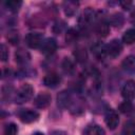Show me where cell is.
<instances>
[{
  "label": "cell",
  "instance_id": "cell-18",
  "mask_svg": "<svg viewBox=\"0 0 135 135\" xmlns=\"http://www.w3.org/2000/svg\"><path fill=\"white\" fill-rule=\"evenodd\" d=\"M77 6H78V2L75 1H66L63 3V8H64V13L68 16H73L76 11H77Z\"/></svg>",
  "mask_w": 135,
  "mask_h": 135
},
{
  "label": "cell",
  "instance_id": "cell-23",
  "mask_svg": "<svg viewBox=\"0 0 135 135\" xmlns=\"http://www.w3.org/2000/svg\"><path fill=\"white\" fill-rule=\"evenodd\" d=\"M74 55H75V58L77 59V61H79V62H84L88 58L85 49H83V47H77L74 52Z\"/></svg>",
  "mask_w": 135,
  "mask_h": 135
},
{
  "label": "cell",
  "instance_id": "cell-21",
  "mask_svg": "<svg viewBox=\"0 0 135 135\" xmlns=\"http://www.w3.org/2000/svg\"><path fill=\"white\" fill-rule=\"evenodd\" d=\"M122 41L127 44H132L135 42V28H129L124 32L122 36Z\"/></svg>",
  "mask_w": 135,
  "mask_h": 135
},
{
  "label": "cell",
  "instance_id": "cell-11",
  "mask_svg": "<svg viewBox=\"0 0 135 135\" xmlns=\"http://www.w3.org/2000/svg\"><path fill=\"white\" fill-rule=\"evenodd\" d=\"M51 103V95L47 93H40L38 94L34 99L35 107L39 109H45Z\"/></svg>",
  "mask_w": 135,
  "mask_h": 135
},
{
  "label": "cell",
  "instance_id": "cell-24",
  "mask_svg": "<svg viewBox=\"0 0 135 135\" xmlns=\"http://www.w3.org/2000/svg\"><path fill=\"white\" fill-rule=\"evenodd\" d=\"M78 39V33L74 30V28H70L66 32V36H65V40L68 43H74L76 40Z\"/></svg>",
  "mask_w": 135,
  "mask_h": 135
},
{
  "label": "cell",
  "instance_id": "cell-1",
  "mask_svg": "<svg viewBox=\"0 0 135 135\" xmlns=\"http://www.w3.org/2000/svg\"><path fill=\"white\" fill-rule=\"evenodd\" d=\"M33 93H34V90H33V86L31 84H28V83L22 84L17 90L15 97H14V100L16 103H19V104L24 103L33 97Z\"/></svg>",
  "mask_w": 135,
  "mask_h": 135
},
{
  "label": "cell",
  "instance_id": "cell-6",
  "mask_svg": "<svg viewBox=\"0 0 135 135\" xmlns=\"http://www.w3.org/2000/svg\"><path fill=\"white\" fill-rule=\"evenodd\" d=\"M105 123H107V126L110 130H115L117 128V126L119 123V117H118V114L114 110L110 109V110L107 111V113H105Z\"/></svg>",
  "mask_w": 135,
  "mask_h": 135
},
{
  "label": "cell",
  "instance_id": "cell-8",
  "mask_svg": "<svg viewBox=\"0 0 135 135\" xmlns=\"http://www.w3.org/2000/svg\"><path fill=\"white\" fill-rule=\"evenodd\" d=\"M56 49H57V42H56V40L54 38H47V39H45L43 41L41 47H40L41 53L44 54V55H46V56L54 54L55 51H56Z\"/></svg>",
  "mask_w": 135,
  "mask_h": 135
},
{
  "label": "cell",
  "instance_id": "cell-26",
  "mask_svg": "<svg viewBox=\"0 0 135 135\" xmlns=\"http://www.w3.org/2000/svg\"><path fill=\"white\" fill-rule=\"evenodd\" d=\"M0 56H1V60L2 61H6L7 58H8V50H7V47H6L5 44H1Z\"/></svg>",
  "mask_w": 135,
  "mask_h": 135
},
{
  "label": "cell",
  "instance_id": "cell-14",
  "mask_svg": "<svg viewBox=\"0 0 135 135\" xmlns=\"http://www.w3.org/2000/svg\"><path fill=\"white\" fill-rule=\"evenodd\" d=\"M15 59L19 64H27L31 60V55L27 51L20 47L15 53Z\"/></svg>",
  "mask_w": 135,
  "mask_h": 135
},
{
  "label": "cell",
  "instance_id": "cell-9",
  "mask_svg": "<svg viewBox=\"0 0 135 135\" xmlns=\"http://www.w3.org/2000/svg\"><path fill=\"white\" fill-rule=\"evenodd\" d=\"M121 51H122V44L118 39L111 40L110 43L107 45L108 55H110L111 57H117L118 55H120Z\"/></svg>",
  "mask_w": 135,
  "mask_h": 135
},
{
  "label": "cell",
  "instance_id": "cell-27",
  "mask_svg": "<svg viewBox=\"0 0 135 135\" xmlns=\"http://www.w3.org/2000/svg\"><path fill=\"white\" fill-rule=\"evenodd\" d=\"M12 93H13V88L12 86H8V85L4 86L2 89V98L3 99H8L9 96L12 95Z\"/></svg>",
  "mask_w": 135,
  "mask_h": 135
},
{
  "label": "cell",
  "instance_id": "cell-31",
  "mask_svg": "<svg viewBox=\"0 0 135 135\" xmlns=\"http://www.w3.org/2000/svg\"><path fill=\"white\" fill-rule=\"evenodd\" d=\"M133 135H135V128H134V131H133Z\"/></svg>",
  "mask_w": 135,
  "mask_h": 135
},
{
  "label": "cell",
  "instance_id": "cell-4",
  "mask_svg": "<svg viewBox=\"0 0 135 135\" xmlns=\"http://www.w3.org/2000/svg\"><path fill=\"white\" fill-rule=\"evenodd\" d=\"M18 116H19L20 120L22 122H25V123L34 122V121H36L39 118L38 112H36L34 110H30V109H25V110L20 111L18 113Z\"/></svg>",
  "mask_w": 135,
  "mask_h": 135
},
{
  "label": "cell",
  "instance_id": "cell-17",
  "mask_svg": "<svg viewBox=\"0 0 135 135\" xmlns=\"http://www.w3.org/2000/svg\"><path fill=\"white\" fill-rule=\"evenodd\" d=\"M61 68L63 70V72L68 75H72L74 72H75V65H74V62L70 59V58H64L62 60V63H61Z\"/></svg>",
  "mask_w": 135,
  "mask_h": 135
},
{
  "label": "cell",
  "instance_id": "cell-10",
  "mask_svg": "<svg viewBox=\"0 0 135 135\" xmlns=\"http://www.w3.org/2000/svg\"><path fill=\"white\" fill-rule=\"evenodd\" d=\"M61 82V77L56 74V73H51V74H47L44 78H43V84L47 88H51V89H55L57 88Z\"/></svg>",
  "mask_w": 135,
  "mask_h": 135
},
{
  "label": "cell",
  "instance_id": "cell-12",
  "mask_svg": "<svg viewBox=\"0 0 135 135\" xmlns=\"http://www.w3.org/2000/svg\"><path fill=\"white\" fill-rule=\"evenodd\" d=\"M91 50H92L93 55H94L96 58H98V59H103V58L108 55L107 45L103 44L102 42H99V41H98V42H95V43L92 45Z\"/></svg>",
  "mask_w": 135,
  "mask_h": 135
},
{
  "label": "cell",
  "instance_id": "cell-2",
  "mask_svg": "<svg viewBox=\"0 0 135 135\" xmlns=\"http://www.w3.org/2000/svg\"><path fill=\"white\" fill-rule=\"evenodd\" d=\"M96 17H97L96 12L93 8L88 7L86 9L83 11V13L79 18V25L82 28H88L94 23V21L96 20Z\"/></svg>",
  "mask_w": 135,
  "mask_h": 135
},
{
  "label": "cell",
  "instance_id": "cell-3",
  "mask_svg": "<svg viewBox=\"0 0 135 135\" xmlns=\"http://www.w3.org/2000/svg\"><path fill=\"white\" fill-rule=\"evenodd\" d=\"M43 41V36L40 33H28L25 37V42L31 49L41 47Z\"/></svg>",
  "mask_w": 135,
  "mask_h": 135
},
{
  "label": "cell",
  "instance_id": "cell-7",
  "mask_svg": "<svg viewBox=\"0 0 135 135\" xmlns=\"http://www.w3.org/2000/svg\"><path fill=\"white\" fill-rule=\"evenodd\" d=\"M72 101H73V97L68 91H62L57 96V103L61 109L70 108L72 104Z\"/></svg>",
  "mask_w": 135,
  "mask_h": 135
},
{
  "label": "cell",
  "instance_id": "cell-29",
  "mask_svg": "<svg viewBox=\"0 0 135 135\" xmlns=\"http://www.w3.org/2000/svg\"><path fill=\"white\" fill-rule=\"evenodd\" d=\"M53 135H66L64 132H60V131H57V132H54Z\"/></svg>",
  "mask_w": 135,
  "mask_h": 135
},
{
  "label": "cell",
  "instance_id": "cell-22",
  "mask_svg": "<svg viewBox=\"0 0 135 135\" xmlns=\"http://www.w3.org/2000/svg\"><path fill=\"white\" fill-rule=\"evenodd\" d=\"M109 23L108 22H105V21H100L99 23H97V25H96V32L100 35V36H107L108 35V33H109Z\"/></svg>",
  "mask_w": 135,
  "mask_h": 135
},
{
  "label": "cell",
  "instance_id": "cell-25",
  "mask_svg": "<svg viewBox=\"0 0 135 135\" xmlns=\"http://www.w3.org/2000/svg\"><path fill=\"white\" fill-rule=\"evenodd\" d=\"M18 132V128L15 123L11 122V123H7L4 128V132H3V135H16Z\"/></svg>",
  "mask_w": 135,
  "mask_h": 135
},
{
  "label": "cell",
  "instance_id": "cell-28",
  "mask_svg": "<svg viewBox=\"0 0 135 135\" xmlns=\"http://www.w3.org/2000/svg\"><path fill=\"white\" fill-rule=\"evenodd\" d=\"M121 5H122V7L124 8V9H129V6H131V2H121L120 3Z\"/></svg>",
  "mask_w": 135,
  "mask_h": 135
},
{
  "label": "cell",
  "instance_id": "cell-19",
  "mask_svg": "<svg viewBox=\"0 0 135 135\" xmlns=\"http://www.w3.org/2000/svg\"><path fill=\"white\" fill-rule=\"evenodd\" d=\"M22 2L19 0H8L4 2V6L12 13H16L19 11V8L21 7Z\"/></svg>",
  "mask_w": 135,
  "mask_h": 135
},
{
  "label": "cell",
  "instance_id": "cell-5",
  "mask_svg": "<svg viewBox=\"0 0 135 135\" xmlns=\"http://www.w3.org/2000/svg\"><path fill=\"white\" fill-rule=\"evenodd\" d=\"M121 95L126 100H131L135 97V81L134 80H128L122 89H121Z\"/></svg>",
  "mask_w": 135,
  "mask_h": 135
},
{
  "label": "cell",
  "instance_id": "cell-13",
  "mask_svg": "<svg viewBox=\"0 0 135 135\" xmlns=\"http://www.w3.org/2000/svg\"><path fill=\"white\" fill-rule=\"evenodd\" d=\"M123 71L128 74H135V56L130 55L126 57L121 63Z\"/></svg>",
  "mask_w": 135,
  "mask_h": 135
},
{
  "label": "cell",
  "instance_id": "cell-16",
  "mask_svg": "<svg viewBox=\"0 0 135 135\" xmlns=\"http://www.w3.org/2000/svg\"><path fill=\"white\" fill-rule=\"evenodd\" d=\"M83 135H104V130L98 124H90L85 128Z\"/></svg>",
  "mask_w": 135,
  "mask_h": 135
},
{
  "label": "cell",
  "instance_id": "cell-30",
  "mask_svg": "<svg viewBox=\"0 0 135 135\" xmlns=\"http://www.w3.org/2000/svg\"><path fill=\"white\" fill-rule=\"evenodd\" d=\"M33 135H44L43 133H41V132H36V133H34Z\"/></svg>",
  "mask_w": 135,
  "mask_h": 135
},
{
  "label": "cell",
  "instance_id": "cell-20",
  "mask_svg": "<svg viewBox=\"0 0 135 135\" xmlns=\"http://www.w3.org/2000/svg\"><path fill=\"white\" fill-rule=\"evenodd\" d=\"M124 22V19H123V16L119 13H116L114 15H112L109 19V24H112L116 27H120Z\"/></svg>",
  "mask_w": 135,
  "mask_h": 135
},
{
  "label": "cell",
  "instance_id": "cell-15",
  "mask_svg": "<svg viewBox=\"0 0 135 135\" xmlns=\"http://www.w3.org/2000/svg\"><path fill=\"white\" fill-rule=\"evenodd\" d=\"M118 110L126 115H131L135 112V105L130 101V100H126L123 102H121L118 107Z\"/></svg>",
  "mask_w": 135,
  "mask_h": 135
}]
</instances>
